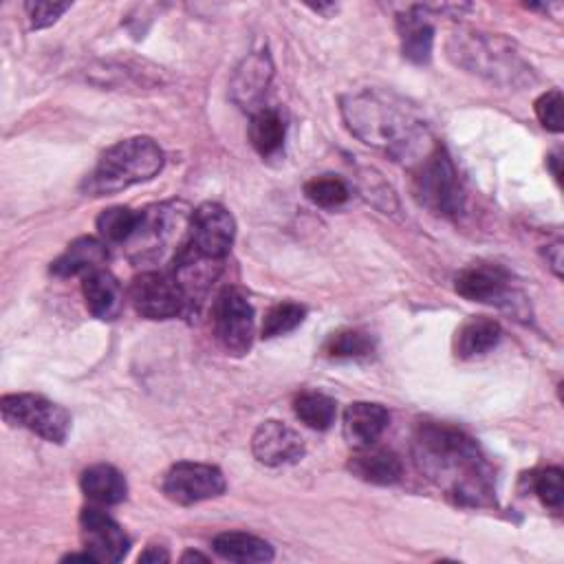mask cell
<instances>
[{"label":"cell","mask_w":564,"mask_h":564,"mask_svg":"<svg viewBox=\"0 0 564 564\" xmlns=\"http://www.w3.org/2000/svg\"><path fill=\"white\" fill-rule=\"evenodd\" d=\"M227 482L216 465L181 460L163 476V494L176 505H196L216 498L225 491Z\"/></svg>","instance_id":"30bf717a"},{"label":"cell","mask_w":564,"mask_h":564,"mask_svg":"<svg viewBox=\"0 0 564 564\" xmlns=\"http://www.w3.org/2000/svg\"><path fill=\"white\" fill-rule=\"evenodd\" d=\"M341 115L359 141L410 167L421 163L438 145L416 110L383 90L346 95L341 99Z\"/></svg>","instance_id":"7a4b0ae2"},{"label":"cell","mask_w":564,"mask_h":564,"mask_svg":"<svg viewBox=\"0 0 564 564\" xmlns=\"http://www.w3.org/2000/svg\"><path fill=\"white\" fill-rule=\"evenodd\" d=\"M251 449L262 465L278 467V465H286L302 458L304 438L291 425L271 419L260 423L258 430L253 432Z\"/></svg>","instance_id":"4fadbf2b"},{"label":"cell","mask_w":564,"mask_h":564,"mask_svg":"<svg viewBox=\"0 0 564 564\" xmlns=\"http://www.w3.org/2000/svg\"><path fill=\"white\" fill-rule=\"evenodd\" d=\"M139 223H141V212L117 205L99 214L97 229H99V236L108 242H128L139 229Z\"/></svg>","instance_id":"484cf974"},{"label":"cell","mask_w":564,"mask_h":564,"mask_svg":"<svg viewBox=\"0 0 564 564\" xmlns=\"http://www.w3.org/2000/svg\"><path fill=\"white\" fill-rule=\"evenodd\" d=\"M507 284L509 278L498 264L465 267L454 280L456 293L471 302H500L507 295Z\"/></svg>","instance_id":"2e32d148"},{"label":"cell","mask_w":564,"mask_h":564,"mask_svg":"<svg viewBox=\"0 0 564 564\" xmlns=\"http://www.w3.org/2000/svg\"><path fill=\"white\" fill-rule=\"evenodd\" d=\"M390 423V414L381 403L355 401L344 412V436L357 447L375 445Z\"/></svg>","instance_id":"9a60e30c"},{"label":"cell","mask_w":564,"mask_h":564,"mask_svg":"<svg viewBox=\"0 0 564 564\" xmlns=\"http://www.w3.org/2000/svg\"><path fill=\"white\" fill-rule=\"evenodd\" d=\"M82 542L97 562H121L130 551V538L126 531L101 509L86 507L79 516Z\"/></svg>","instance_id":"7c38bea8"},{"label":"cell","mask_w":564,"mask_h":564,"mask_svg":"<svg viewBox=\"0 0 564 564\" xmlns=\"http://www.w3.org/2000/svg\"><path fill=\"white\" fill-rule=\"evenodd\" d=\"M562 104L564 99L557 88H551L535 99V115L540 123L551 132H562Z\"/></svg>","instance_id":"4dcf8cb0"},{"label":"cell","mask_w":564,"mask_h":564,"mask_svg":"<svg viewBox=\"0 0 564 564\" xmlns=\"http://www.w3.org/2000/svg\"><path fill=\"white\" fill-rule=\"evenodd\" d=\"M26 15L31 20V29H44L57 22V18L70 9L68 2H51V0H35L24 4Z\"/></svg>","instance_id":"1f68e13d"},{"label":"cell","mask_w":564,"mask_h":564,"mask_svg":"<svg viewBox=\"0 0 564 564\" xmlns=\"http://www.w3.org/2000/svg\"><path fill=\"white\" fill-rule=\"evenodd\" d=\"M130 302L141 317L170 319L187 304L185 291L174 275L161 271H143L130 284Z\"/></svg>","instance_id":"9c48e42d"},{"label":"cell","mask_w":564,"mask_h":564,"mask_svg":"<svg viewBox=\"0 0 564 564\" xmlns=\"http://www.w3.org/2000/svg\"><path fill=\"white\" fill-rule=\"evenodd\" d=\"M419 471L458 505H489L494 474L478 443L445 423H423L412 441Z\"/></svg>","instance_id":"6da1fadb"},{"label":"cell","mask_w":564,"mask_h":564,"mask_svg":"<svg viewBox=\"0 0 564 564\" xmlns=\"http://www.w3.org/2000/svg\"><path fill=\"white\" fill-rule=\"evenodd\" d=\"M304 315H306L304 306H300L295 302H278L264 315L262 337L273 339V337L291 333L293 328H297L304 322Z\"/></svg>","instance_id":"83f0119b"},{"label":"cell","mask_w":564,"mask_h":564,"mask_svg":"<svg viewBox=\"0 0 564 564\" xmlns=\"http://www.w3.org/2000/svg\"><path fill=\"white\" fill-rule=\"evenodd\" d=\"M533 491L542 500L544 507L560 511L564 502V482L560 467H544L533 478Z\"/></svg>","instance_id":"f546056e"},{"label":"cell","mask_w":564,"mask_h":564,"mask_svg":"<svg viewBox=\"0 0 564 564\" xmlns=\"http://www.w3.org/2000/svg\"><path fill=\"white\" fill-rule=\"evenodd\" d=\"M214 551L229 562H269L273 560V549L267 540L242 533V531H227L214 538Z\"/></svg>","instance_id":"7402d4cb"},{"label":"cell","mask_w":564,"mask_h":564,"mask_svg":"<svg viewBox=\"0 0 564 564\" xmlns=\"http://www.w3.org/2000/svg\"><path fill=\"white\" fill-rule=\"evenodd\" d=\"M348 469L352 476L372 485H392L403 476L401 458L394 452L375 445L357 447L348 460Z\"/></svg>","instance_id":"ac0fdd59"},{"label":"cell","mask_w":564,"mask_h":564,"mask_svg":"<svg viewBox=\"0 0 564 564\" xmlns=\"http://www.w3.org/2000/svg\"><path fill=\"white\" fill-rule=\"evenodd\" d=\"M234 236L236 220L229 209L218 203H203L189 216L185 245L207 260L223 262L234 245Z\"/></svg>","instance_id":"ba28073f"},{"label":"cell","mask_w":564,"mask_h":564,"mask_svg":"<svg viewBox=\"0 0 564 564\" xmlns=\"http://www.w3.org/2000/svg\"><path fill=\"white\" fill-rule=\"evenodd\" d=\"M412 192L419 205L438 216H456L463 212V185L443 145H436L421 163L412 167Z\"/></svg>","instance_id":"5b68a950"},{"label":"cell","mask_w":564,"mask_h":564,"mask_svg":"<svg viewBox=\"0 0 564 564\" xmlns=\"http://www.w3.org/2000/svg\"><path fill=\"white\" fill-rule=\"evenodd\" d=\"M108 258V249L101 240L93 236H84L73 240L66 251L51 264V273L59 278H70L79 273H90L95 269H101V264Z\"/></svg>","instance_id":"ffe728a7"},{"label":"cell","mask_w":564,"mask_h":564,"mask_svg":"<svg viewBox=\"0 0 564 564\" xmlns=\"http://www.w3.org/2000/svg\"><path fill=\"white\" fill-rule=\"evenodd\" d=\"M546 163L551 165V170H553V176L560 181V174H562V172H560V152L551 154V156L546 159Z\"/></svg>","instance_id":"e575fe53"},{"label":"cell","mask_w":564,"mask_h":564,"mask_svg":"<svg viewBox=\"0 0 564 564\" xmlns=\"http://www.w3.org/2000/svg\"><path fill=\"white\" fill-rule=\"evenodd\" d=\"M284 134H286V123L280 110L262 106L251 115L249 141L262 156L275 154L284 143Z\"/></svg>","instance_id":"cb8c5ba5"},{"label":"cell","mask_w":564,"mask_h":564,"mask_svg":"<svg viewBox=\"0 0 564 564\" xmlns=\"http://www.w3.org/2000/svg\"><path fill=\"white\" fill-rule=\"evenodd\" d=\"M0 410L7 423L26 427L48 443H64L70 430V414L40 394H4Z\"/></svg>","instance_id":"8992f818"},{"label":"cell","mask_w":564,"mask_h":564,"mask_svg":"<svg viewBox=\"0 0 564 564\" xmlns=\"http://www.w3.org/2000/svg\"><path fill=\"white\" fill-rule=\"evenodd\" d=\"M163 167V152L150 137H130L110 145L84 181L88 196H108L154 178Z\"/></svg>","instance_id":"3957f363"},{"label":"cell","mask_w":564,"mask_h":564,"mask_svg":"<svg viewBox=\"0 0 564 564\" xmlns=\"http://www.w3.org/2000/svg\"><path fill=\"white\" fill-rule=\"evenodd\" d=\"M375 348V339L359 328H341L328 335L324 341V352L335 359H359L368 357Z\"/></svg>","instance_id":"4316f807"},{"label":"cell","mask_w":564,"mask_h":564,"mask_svg":"<svg viewBox=\"0 0 564 564\" xmlns=\"http://www.w3.org/2000/svg\"><path fill=\"white\" fill-rule=\"evenodd\" d=\"M546 260L551 262L555 275H562V242L546 247Z\"/></svg>","instance_id":"836d02e7"},{"label":"cell","mask_w":564,"mask_h":564,"mask_svg":"<svg viewBox=\"0 0 564 564\" xmlns=\"http://www.w3.org/2000/svg\"><path fill=\"white\" fill-rule=\"evenodd\" d=\"M79 487L84 496L97 505H119L128 496V485L123 474L112 465H104V463L84 469L79 478Z\"/></svg>","instance_id":"44dd1931"},{"label":"cell","mask_w":564,"mask_h":564,"mask_svg":"<svg viewBox=\"0 0 564 564\" xmlns=\"http://www.w3.org/2000/svg\"><path fill=\"white\" fill-rule=\"evenodd\" d=\"M82 293L86 300L88 311L104 322L117 319L121 308H123V291L119 280L106 271V269H95L84 275L82 282Z\"/></svg>","instance_id":"e0dca14e"},{"label":"cell","mask_w":564,"mask_h":564,"mask_svg":"<svg viewBox=\"0 0 564 564\" xmlns=\"http://www.w3.org/2000/svg\"><path fill=\"white\" fill-rule=\"evenodd\" d=\"M397 29H399L403 55L414 64L430 62L432 44H434V26L421 13V7H412L399 13Z\"/></svg>","instance_id":"d6986e66"},{"label":"cell","mask_w":564,"mask_h":564,"mask_svg":"<svg viewBox=\"0 0 564 564\" xmlns=\"http://www.w3.org/2000/svg\"><path fill=\"white\" fill-rule=\"evenodd\" d=\"M502 328L496 319L471 317L456 333V355L463 359L478 357L498 346Z\"/></svg>","instance_id":"603a6c76"},{"label":"cell","mask_w":564,"mask_h":564,"mask_svg":"<svg viewBox=\"0 0 564 564\" xmlns=\"http://www.w3.org/2000/svg\"><path fill=\"white\" fill-rule=\"evenodd\" d=\"M139 562L163 564V562H170V553L165 551V546H148V549L139 555Z\"/></svg>","instance_id":"d6a6232c"},{"label":"cell","mask_w":564,"mask_h":564,"mask_svg":"<svg viewBox=\"0 0 564 564\" xmlns=\"http://www.w3.org/2000/svg\"><path fill=\"white\" fill-rule=\"evenodd\" d=\"M214 333L231 355H245L253 341V306L238 286H225L214 300Z\"/></svg>","instance_id":"52a82bcc"},{"label":"cell","mask_w":564,"mask_h":564,"mask_svg":"<svg viewBox=\"0 0 564 564\" xmlns=\"http://www.w3.org/2000/svg\"><path fill=\"white\" fill-rule=\"evenodd\" d=\"M304 194L317 207H337V205L346 203L350 196L348 185L339 176H330V174L315 176V178L306 181Z\"/></svg>","instance_id":"f1b7e54d"},{"label":"cell","mask_w":564,"mask_h":564,"mask_svg":"<svg viewBox=\"0 0 564 564\" xmlns=\"http://www.w3.org/2000/svg\"><path fill=\"white\" fill-rule=\"evenodd\" d=\"M189 216L181 203H165L143 209L139 229L128 242H132L139 253H159L178 242L183 227H189Z\"/></svg>","instance_id":"8fae6325"},{"label":"cell","mask_w":564,"mask_h":564,"mask_svg":"<svg viewBox=\"0 0 564 564\" xmlns=\"http://www.w3.org/2000/svg\"><path fill=\"white\" fill-rule=\"evenodd\" d=\"M192 560H200V562H207V555H203V553H196V551H187V553L181 557V562H192Z\"/></svg>","instance_id":"d590c367"},{"label":"cell","mask_w":564,"mask_h":564,"mask_svg":"<svg viewBox=\"0 0 564 564\" xmlns=\"http://www.w3.org/2000/svg\"><path fill=\"white\" fill-rule=\"evenodd\" d=\"M447 55L469 73L496 84H520L531 79V66L509 42L478 31H454L447 40Z\"/></svg>","instance_id":"277c9868"},{"label":"cell","mask_w":564,"mask_h":564,"mask_svg":"<svg viewBox=\"0 0 564 564\" xmlns=\"http://www.w3.org/2000/svg\"><path fill=\"white\" fill-rule=\"evenodd\" d=\"M273 77V64L271 57L264 51H256L242 59V64L236 68L231 77V99L251 115L260 110V101L271 84Z\"/></svg>","instance_id":"5bb4252c"},{"label":"cell","mask_w":564,"mask_h":564,"mask_svg":"<svg viewBox=\"0 0 564 564\" xmlns=\"http://www.w3.org/2000/svg\"><path fill=\"white\" fill-rule=\"evenodd\" d=\"M295 416L311 430H328L337 416V403L333 397L315 390L300 392L293 401Z\"/></svg>","instance_id":"d4e9b609"}]
</instances>
